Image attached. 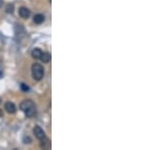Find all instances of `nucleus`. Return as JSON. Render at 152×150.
<instances>
[{
  "label": "nucleus",
  "instance_id": "obj_9",
  "mask_svg": "<svg viewBox=\"0 0 152 150\" xmlns=\"http://www.w3.org/2000/svg\"><path fill=\"white\" fill-rule=\"evenodd\" d=\"M25 116L29 117V118H30V117H34V115H36V106H34V108H30V110L25 111Z\"/></svg>",
  "mask_w": 152,
  "mask_h": 150
},
{
  "label": "nucleus",
  "instance_id": "obj_13",
  "mask_svg": "<svg viewBox=\"0 0 152 150\" xmlns=\"http://www.w3.org/2000/svg\"><path fill=\"white\" fill-rule=\"evenodd\" d=\"M30 142H32V139H30V137H29V138H25V144H27V143H30Z\"/></svg>",
  "mask_w": 152,
  "mask_h": 150
},
{
  "label": "nucleus",
  "instance_id": "obj_6",
  "mask_svg": "<svg viewBox=\"0 0 152 150\" xmlns=\"http://www.w3.org/2000/svg\"><path fill=\"white\" fill-rule=\"evenodd\" d=\"M42 54H43L42 50L39 49V48H37V49H34V50H32V57L34 58V59L38 60V59H40V58H41Z\"/></svg>",
  "mask_w": 152,
  "mask_h": 150
},
{
  "label": "nucleus",
  "instance_id": "obj_4",
  "mask_svg": "<svg viewBox=\"0 0 152 150\" xmlns=\"http://www.w3.org/2000/svg\"><path fill=\"white\" fill-rule=\"evenodd\" d=\"M18 14H19V16H20L21 18L27 19V18H29V17H30V11L29 8H27V7H25V6H23V7H20L18 9Z\"/></svg>",
  "mask_w": 152,
  "mask_h": 150
},
{
  "label": "nucleus",
  "instance_id": "obj_2",
  "mask_svg": "<svg viewBox=\"0 0 152 150\" xmlns=\"http://www.w3.org/2000/svg\"><path fill=\"white\" fill-rule=\"evenodd\" d=\"M34 104L32 101H30V99H25V101H23V103L20 104V106H19V108H20L21 111H23V112H25V111L30 110V108H34Z\"/></svg>",
  "mask_w": 152,
  "mask_h": 150
},
{
  "label": "nucleus",
  "instance_id": "obj_1",
  "mask_svg": "<svg viewBox=\"0 0 152 150\" xmlns=\"http://www.w3.org/2000/svg\"><path fill=\"white\" fill-rule=\"evenodd\" d=\"M32 74L34 80L40 81L44 77V68L39 63H34L32 66Z\"/></svg>",
  "mask_w": 152,
  "mask_h": 150
},
{
  "label": "nucleus",
  "instance_id": "obj_3",
  "mask_svg": "<svg viewBox=\"0 0 152 150\" xmlns=\"http://www.w3.org/2000/svg\"><path fill=\"white\" fill-rule=\"evenodd\" d=\"M34 136L37 137V139H39V140H42V139H44L46 137L45 131L40 126H36V127L34 128Z\"/></svg>",
  "mask_w": 152,
  "mask_h": 150
},
{
  "label": "nucleus",
  "instance_id": "obj_8",
  "mask_svg": "<svg viewBox=\"0 0 152 150\" xmlns=\"http://www.w3.org/2000/svg\"><path fill=\"white\" fill-rule=\"evenodd\" d=\"M40 59L42 60V62H44V63H49L50 60H51V54L48 53V52H45V53L43 52V54H42V56H41Z\"/></svg>",
  "mask_w": 152,
  "mask_h": 150
},
{
  "label": "nucleus",
  "instance_id": "obj_11",
  "mask_svg": "<svg viewBox=\"0 0 152 150\" xmlns=\"http://www.w3.org/2000/svg\"><path fill=\"white\" fill-rule=\"evenodd\" d=\"M20 88H21V90H23V91H29L30 90V87H29V86L25 85V83L20 84Z\"/></svg>",
  "mask_w": 152,
  "mask_h": 150
},
{
  "label": "nucleus",
  "instance_id": "obj_10",
  "mask_svg": "<svg viewBox=\"0 0 152 150\" xmlns=\"http://www.w3.org/2000/svg\"><path fill=\"white\" fill-rule=\"evenodd\" d=\"M41 146H42V148H50V146H51V143H50V140L49 139H46V137L44 139H42V144H41Z\"/></svg>",
  "mask_w": 152,
  "mask_h": 150
},
{
  "label": "nucleus",
  "instance_id": "obj_5",
  "mask_svg": "<svg viewBox=\"0 0 152 150\" xmlns=\"http://www.w3.org/2000/svg\"><path fill=\"white\" fill-rule=\"evenodd\" d=\"M5 108V111L8 113V114H14L16 112V106H15L14 104H12L11 101H7L4 106Z\"/></svg>",
  "mask_w": 152,
  "mask_h": 150
},
{
  "label": "nucleus",
  "instance_id": "obj_12",
  "mask_svg": "<svg viewBox=\"0 0 152 150\" xmlns=\"http://www.w3.org/2000/svg\"><path fill=\"white\" fill-rule=\"evenodd\" d=\"M7 12H13V6H12V5H8Z\"/></svg>",
  "mask_w": 152,
  "mask_h": 150
},
{
  "label": "nucleus",
  "instance_id": "obj_7",
  "mask_svg": "<svg viewBox=\"0 0 152 150\" xmlns=\"http://www.w3.org/2000/svg\"><path fill=\"white\" fill-rule=\"evenodd\" d=\"M44 20H45V16L41 13H38L34 16V23H37V25H41V23H44Z\"/></svg>",
  "mask_w": 152,
  "mask_h": 150
}]
</instances>
